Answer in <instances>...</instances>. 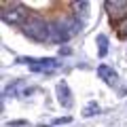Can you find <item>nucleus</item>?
<instances>
[{"instance_id":"obj_1","label":"nucleus","mask_w":127,"mask_h":127,"mask_svg":"<svg viewBox=\"0 0 127 127\" xmlns=\"http://www.w3.org/2000/svg\"><path fill=\"white\" fill-rule=\"evenodd\" d=\"M81 28H83V21L76 19V17L57 21L55 26H51V40L53 42H66V40H70V36H74Z\"/></svg>"},{"instance_id":"obj_2","label":"nucleus","mask_w":127,"mask_h":127,"mask_svg":"<svg viewBox=\"0 0 127 127\" xmlns=\"http://www.w3.org/2000/svg\"><path fill=\"white\" fill-rule=\"evenodd\" d=\"M23 32H26L28 38H32V40H36V42L51 40V26L42 17H36V15H32V17L26 21Z\"/></svg>"},{"instance_id":"obj_3","label":"nucleus","mask_w":127,"mask_h":127,"mask_svg":"<svg viewBox=\"0 0 127 127\" xmlns=\"http://www.w3.org/2000/svg\"><path fill=\"white\" fill-rule=\"evenodd\" d=\"M0 17L4 23L11 26H26L28 17V9L21 2H2V11H0Z\"/></svg>"},{"instance_id":"obj_4","label":"nucleus","mask_w":127,"mask_h":127,"mask_svg":"<svg viewBox=\"0 0 127 127\" xmlns=\"http://www.w3.org/2000/svg\"><path fill=\"white\" fill-rule=\"evenodd\" d=\"M19 64H28L30 66V70L32 72H42V74H47V72H53V70H57V59L55 57H19L17 59Z\"/></svg>"},{"instance_id":"obj_5","label":"nucleus","mask_w":127,"mask_h":127,"mask_svg":"<svg viewBox=\"0 0 127 127\" xmlns=\"http://www.w3.org/2000/svg\"><path fill=\"white\" fill-rule=\"evenodd\" d=\"M106 9H108V13H110L112 19L123 21L127 17V0H108L106 2Z\"/></svg>"},{"instance_id":"obj_6","label":"nucleus","mask_w":127,"mask_h":127,"mask_svg":"<svg viewBox=\"0 0 127 127\" xmlns=\"http://www.w3.org/2000/svg\"><path fill=\"white\" fill-rule=\"evenodd\" d=\"M55 91H57V102L64 106V108H70L72 106V93H70V87L66 81H59L57 87H55Z\"/></svg>"},{"instance_id":"obj_7","label":"nucleus","mask_w":127,"mask_h":127,"mask_svg":"<svg viewBox=\"0 0 127 127\" xmlns=\"http://www.w3.org/2000/svg\"><path fill=\"white\" fill-rule=\"evenodd\" d=\"M97 76H100L106 85H110V87H114L119 83V74L114 72V68H110V66H106V64H102L100 68H97Z\"/></svg>"},{"instance_id":"obj_8","label":"nucleus","mask_w":127,"mask_h":127,"mask_svg":"<svg viewBox=\"0 0 127 127\" xmlns=\"http://www.w3.org/2000/svg\"><path fill=\"white\" fill-rule=\"evenodd\" d=\"M97 47H100V49H97V55H100V57H106V55H108V38H106L104 34L97 36Z\"/></svg>"},{"instance_id":"obj_9","label":"nucleus","mask_w":127,"mask_h":127,"mask_svg":"<svg viewBox=\"0 0 127 127\" xmlns=\"http://www.w3.org/2000/svg\"><path fill=\"white\" fill-rule=\"evenodd\" d=\"M72 9L76 11V19H78V15L85 17L87 11H89V2H85V0H83V2H72Z\"/></svg>"},{"instance_id":"obj_10","label":"nucleus","mask_w":127,"mask_h":127,"mask_svg":"<svg viewBox=\"0 0 127 127\" xmlns=\"http://www.w3.org/2000/svg\"><path fill=\"white\" fill-rule=\"evenodd\" d=\"M83 114H85V117H95V114H100V106H97V102H89L87 108L83 110Z\"/></svg>"},{"instance_id":"obj_11","label":"nucleus","mask_w":127,"mask_h":127,"mask_svg":"<svg viewBox=\"0 0 127 127\" xmlns=\"http://www.w3.org/2000/svg\"><path fill=\"white\" fill-rule=\"evenodd\" d=\"M119 34H121V36H127V17L119 23Z\"/></svg>"},{"instance_id":"obj_12","label":"nucleus","mask_w":127,"mask_h":127,"mask_svg":"<svg viewBox=\"0 0 127 127\" xmlns=\"http://www.w3.org/2000/svg\"><path fill=\"white\" fill-rule=\"evenodd\" d=\"M70 121H72L70 117H64V119H55V121H53V125H57V123H70Z\"/></svg>"},{"instance_id":"obj_13","label":"nucleus","mask_w":127,"mask_h":127,"mask_svg":"<svg viewBox=\"0 0 127 127\" xmlns=\"http://www.w3.org/2000/svg\"><path fill=\"white\" fill-rule=\"evenodd\" d=\"M9 125L11 127H21V125H26V123H23V121H15V123H9Z\"/></svg>"},{"instance_id":"obj_14","label":"nucleus","mask_w":127,"mask_h":127,"mask_svg":"<svg viewBox=\"0 0 127 127\" xmlns=\"http://www.w3.org/2000/svg\"><path fill=\"white\" fill-rule=\"evenodd\" d=\"M59 53H62V55H70V49H64V47H62V49H59Z\"/></svg>"}]
</instances>
